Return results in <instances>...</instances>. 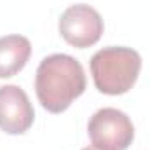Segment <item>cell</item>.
<instances>
[{
    "mask_svg": "<svg viewBox=\"0 0 150 150\" xmlns=\"http://www.w3.org/2000/svg\"><path fill=\"white\" fill-rule=\"evenodd\" d=\"M84 91L86 74L75 58L68 54H51L40 61L35 74V93L47 112H65Z\"/></svg>",
    "mask_w": 150,
    "mask_h": 150,
    "instance_id": "cell-1",
    "label": "cell"
},
{
    "mask_svg": "<svg viewBox=\"0 0 150 150\" xmlns=\"http://www.w3.org/2000/svg\"><path fill=\"white\" fill-rule=\"evenodd\" d=\"M91 75L94 86L103 94H124L138 80L142 56L131 47H103L91 58Z\"/></svg>",
    "mask_w": 150,
    "mask_h": 150,
    "instance_id": "cell-2",
    "label": "cell"
},
{
    "mask_svg": "<svg viewBox=\"0 0 150 150\" xmlns=\"http://www.w3.org/2000/svg\"><path fill=\"white\" fill-rule=\"evenodd\" d=\"M93 147L100 150H127L134 140V126L124 112L107 107L93 113L87 124Z\"/></svg>",
    "mask_w": 150,
    "mask_h": 150,
    "instance_id": "cell-3",
    "label": "cell"
},
{
    "mask_svg": "<svg viewBox=\"0 0 150 150\" xmlns=\"http://www.w3.org/2000/svg\"><path fill=\"white\" fill-rule=\"evenodd\" d=\"M58 30L70 45L86 49L101 38L105 25L94 7L87 4H75L61 14Z\"/></svg>",
    "mask_w": 150,
    "mask_h": 150,
    "instance_id": "cell-4",
    "label": "cell"
},
{
    "mask_svg": "<svg viewBox=\"0 0 150 150\" xmlns=\"http://www.w3.org/2000/svg\"><path fill=\"white\" fill-rule=\"evenodd\" d=\"M35 119L28 94L14 84L0 87V129L7 134L26 133Z\"/></svg>",
    "mask_w": 150,
    "mask_h": 150,
    "instance_id": "cell-5",
    "label": "cell"
},
{
    "mask_svg": "<svg viewBox=\"0 0 150 150\" xmlns=\"http://www.w3.org/2000/svg\"><path fill=\"white\" fill-rule=\"evenodd\" d=\"M32 56V44L23 35L0 37V79L19 74Z\"/></svg>",
    "mask_w": 150,
    "mask_h": 150,
    "instance_id": "cell-6",
    "label": "cell"
},
{
    "mask_svg": "<svg viewBox=\"0 0 150 150\" xmlns=\"http://www.w3.org/2000/svg\"><path fill=\"white\" fill-rule=\"evenodd\" d=\"M82 150H100V149H96V147H86V149H82Z\"/></svg>",
    "mask_w": 150,
    "mask_h": 150,
    "instance_id": "cell-7",
    "label": "cell"
}]
</instances>
